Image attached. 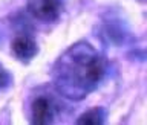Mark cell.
<instances>
[{"label": "cell", "mask_w": 147, "mask_h": 125, "mask_svg": "<svg viewBox=\"0 0 147 125\" xmlns=\"http://www.w3.org/2000/svg\"><path fill=\"white\" fill-rule=\"evenodd\" d=\"M106 75V59L87 41L69 46L52 67V86L69 101H83L98 89Z\"/></svg>", "instance_id": "1"}, {"label": "cell", "mask_w": 147, "mask_h": 125, "mask_svg": "<svg viewBox=\"0 0 147 125\" xmlns=\"http://www.w3.org/2000/svg\"><path fill=\"white\" fill-rule=\"evenodd\" d=\"M57 92L48 87H40L31 95L28 101V116L34 125H49L57 121L61 113V102Z\"/></svg>", "instance_id": "2"}, {"label": "cell", "mask_w": 147, "mask_h": 125, "mask_svg": "<svg viewBox=\"0 0 147 125\" xmlns=\"http://www.w3.org/2000/svg\"><path fill=\"white\" fill-rule=\"evenodd\" d=\"M26 11L40 23H55L64 11V0H29Z\"/></svg>", "instance_id": "3"}, {"label": "cell", "mask_w": 147, "mask_h": 125, "mask_svg": "<svg viewBox=\"0 0 147 125\" xmlns=\"http://www.w3.org/2000/svg\"><path fill=\"white\" fill-rule=\"evenodd\" d=\"M11 52L20 63H29L38 53V44L29 32H18L11 43Z\"/></svg>", "instance_id": "4"}, {"label": "cell", "mask_w": 147, "mask_h": 125, "mask_svg": "<svg viewBox=\"0 0 147 125\" xmlns=\"http://www.w3.org/2000/svg\"><path fill=\"white\" fill-rule=\"evenodd\" d=\"M106 116H107V113H106L104 108L95 107V108H90L87 112H84L75 122L78 125H101V124H104Z\"/></svg>", "instance_id": "5"}, {"label": "cell", "mask_w": 147, "mask_h": 125, "mask_svg": "<svg viewBox=\"0 0 147 125\" xmlns=\"http://www.w3.org/2000/svg\"><path fill=\"white\" fill-rule=\"evenodd\" d=\"M11 84H12V75L3 67V64H0V92H5Z\"/></svg>", "instance_id": "6"}, {"label": "cell", "mask_w": 147, "mask_h": 125, "mask_svg": "<svg viewBox=\"0 0 147 125\" xmlns=\"http://www.w3.org/2000/svg\"><path fill=\"white\" fill-rule=\"evenodd\" d=\"M141 2H144V0H141Z\"/></svg>", "instance_id": "7"}]
</instances>
